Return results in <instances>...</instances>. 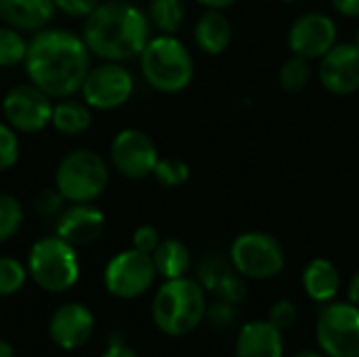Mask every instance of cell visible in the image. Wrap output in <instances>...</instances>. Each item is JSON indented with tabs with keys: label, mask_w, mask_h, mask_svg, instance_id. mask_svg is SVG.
<instances>
[{
	"label": "cell",
	"mask_w": 359,
	"mask_h": 357,
	"mask_svg": "<svg viewBox=\"0 0 359 357\" xmlns=\"http://www.w3.org/2000/svg\"><path fill=\"white\" fill-rule=\"evenodd\" d=\"M23 65L29 82L50 99H67L82 88L90 69V50L82 36L69 29L44 27L27 42Z\"/></svg>",
	"instance_id": "1"
},
{
	"label": "cell",
	"mask_w": 359,
	"mask_h": 357,
	"mask_svg": "<svg viewBox=\"0 0 359 357\" xmlns=\"http://www.w3.org/2000/svg\"><path fill=\"white\" fill-rule=\"evenodd\" d=\"M82 38L90 50L103 61H128L143 53L151 38L147 13L128 0L101 2L86 19Z\"/></svg>",
	"instance_id": "2"
},
{
	"label": "cell",
	"mask_w": 359,
	"mask_h": 357,
	"mask_svg": "<svg viewBox=\"0 0 359 357\" xmlns=\"http://www.w3.org/2000/svg\"><path fill=\"white\" fill-rule=\"evenodd\" d=\"M206 290L198 280L177 278L164 280L151 303V318L160 332L168 337H185L194 332L206 318Z\"/></svg>",
	"instance_id": "3"
},
{
	"label": "cell",
	"mask_w": 359,
	"mask_h": 357,
	"mask_svg": "<svg viewBox=\"0 0 359 357\" xmlns=\"http://www.w3.org/2000/svg\"><path fill=\"white\" fill-rule=\"evenodd\" d=\"M139 61L145 82L158 93L177 95L194 80V57L175 34L149 38Z\"/></svg>",
	"instance_id": "4"
},
{
	"label": "cell",
	"mask_w": 359,
	"mask_h": 357,
	"mask_svg": "<svg viewBox=\"0 0 359 357\" xmlns=\"http://www.w3.org/2000/svg\"><path fill=\"white\" fill-rule=\"evenodd\" d=\"M27 274L46 292H65L80 278L76 246L63 238L46 236L34 242L27 255Z\"/></svg>",
	"instance_id": "5"
},
{
	"label": "cell",
	"mask_w": 359,
	"mask_h": 357,
	"mask_svg": "<svg viewBox=\"0 0 359 357\" xmlns=\"http://www.w3.org/2000/svg\"><path fill=\"white\" fill-rule=\"evenodd\" d=\"M109 183L107 162L93 149H74L61 158L55 170V187L65 202H95Z\"/></svg>",
	"instance_id": "6"
},
{
	"label": "cell",
	"mask_w": 359,
	"mask_h": 357,
	"mask_svg": "<svg viewBox=\"0 0 359 357\" xmlns=\"http://www.w3.org/2000/svg\"><path fill=\"white\" fill-rule=\"evenodd\" d=\"M233 269L246 280H271L282 274L286 255L278 238L265 231H244L229 246Z\"/></svg>",
	"instance_id": "7"
},
{
	"label": "cell",
	"mask_w": 359,
	"mask_h": 357,
	"mask_svg": "<svg viewBox=\"0 0 359 357\" xmlns=\"http://www.w3.org/2000/svg\"><path fill=\"white\" fill-rule=\"evenodd\" d=\"M316 339L328 357H359V307L330 301L318 316Z\"/></svg>",
	"instance_id": "8"
},
{
	"label": "cell",
	"mask_w": 359,
	"mask_h": 357,
	"mask_svg": "<svg viewBox=\"0 0 359 357\" xmlns=\"http://www.w3.org/2000/svg\"><path fill=\"white\" fill-rule=\"evenodd\" d=\"M156 276L158 271L151 255L130 248L109 259L103 271V282L109 295L118 299H137L154 286Z\"/></svg>",
	"instance_id": "9"
},
{
	"label": "cell",
	"mask_w": 359,
	"mask_h": 357,
	"mask_svg": "<svg viewBox=\"0 0 359 357\" xmlns=\"http://www.w3.org/2000/svg\"><path fill=\"white\" fill-rule=\"evenodd\" d=\"M80 90L88 107L99 112H109L122 107L133 97L135 78L122 63L105 61L88 69Z\"/></svg>",
	"instance_id": "10"
},
{
	"label": "cell",
	"mask_w": 359,
	"mask_h": 357,
	"mask_svg": "<svg viewBox=\"0 0 359 357\" xmlns=\"http://www.w3.org/2000/svg\"><path fill=\"white\" fill-rule=\"evenodd\" d=\"M2 114L6 124H11L17 133L34 135L50 124L53 99L32 82L19 84L4 95Z\"/></svg>",
	"instance_id": "11"
},
{
	"label": "cell",
	"mask_w": 359,
	"mask_h": 357,
	"mask_svg": "<svg viewBox=\"0 0 359 357\" xmlns=\"http://www.w3.org/2000/svg\"><path fill=\"white\" fill-rule=\"evenodd\" d=\"M109 160L122 177L141 181L154 175L160 154L147 133L139 128H124L109 145Z\"/></svg>",
	"instance_id": "12"
},
{
	"label": "cell",
	"mask_w": 359,
	"mask_h": 357,
	"mask_svg": "<svg viewBox=\"0 0 359 357\" xmlns=\"http://www.w3.org/2000/svg\"><path fill=\"white\" fill-rule=\"evenodd\" d=\"M337 36L339 27L330 15L322 11H309L292 21L286 42L292 55L305 57L309 61H320L337 44Z\"/></svg>",
	"instance_id": "13"
},
{
	"label": "cell",
	"mask_w": 359,
	"mask_h": 357,
	"mask_svg": "<svg viewBox=\"0 0 359 357\" xmlns=\"http://www.w3.org/2000/svg\"><path fill=\"white\" fill-rule=\"evenodd\" d=\"M322 86L337 95L347 97L359 90V48L353 42H337L318 65Z\"/></svg>",
	"instance_id": "14"
},
{
	"label": "cell",
	"mask_w": 359,
	"mask_h": 357,
	"mask_svg": "<svg viewBox=\"0 0 359 357\" xmlns=\"http://www.w3.org/2000/svg\"><path fill=\"white\" fill-rule=\"evenodd\" d=\"M93 330L95 318L82 303H65L57 307L48 322V337L63 351L80 349L93 337Z\"/></svg>",
	"instance_id": "15"
},
{
	"label": "cell",
	"mask_w": 359,
	"mask_h": 357,
	"mask_svg": "<svg viewBox=\"0 0 359 357\" xmlns=\"http://www.w3.org/2000/svg\"><path fill=\"white\" fill-rule=\"evenodd\" d=\"M105 215L90 202H78L61 210L57 217L55 234L72 246H86L101 238Z\"/></svg>",
	"instance_id": "16"
},
{
	"label": "cell",
	"mask_w": 359,
	"mask_h": 357,
	"mask_svg": "<svg viewBox=\"0 0 359 357\" xmlns=\"http://www.w3.org/2000/svg\"><path fill=\"white\" fill-rule=\"evenodd\" d=\"M236 357H284L282 330L269 320L244 324L236 339Z\"/></svg>",
	"instance_id": "17"
},
{
	"label": "cell",
	"mask_w": 359,
	"mask_h": 357,
	"mask_svg": "<svg viewBox=\"0 0 359 357\" xmlns=\"http://www.w3.org/2000/svg\"><path fill=\"white\" fill-rule=\"evenodd\" d=\"M55 0H0V19L19 32H40L53 19Z\"/></svg>",
	"instance_id": "18"
},
{
	"label": "cell",
	"mask_w": 359,
	"mask_h": 357,
	"mask_svg": "<svg viewBox=\"0 0 359 357\" xmlns=\"http://www.w3.org/2000/svg\"><path fill=\"white\" fill-rule=\"evenodd\" d=\"M233 40V25L225 11L221 8H206L196 25H194V42L196 46L210 57L223 55Z\"/></svg>",
	"instance_id": "19"
},
{
	"label": "cell",
	"mask_w": 359,
	"mask_h": 357,
	"mask_svg": "<svg viewBox=\"0 0 359 357\" xmlns=\"http://www.w3.org/2000/svg\"><path fill=\"white\" fill-rule=\"evenodd\" d=\"M303 290L316 303H330L341 290V271L330 259H313L303 269Z\"/></svg>",
	"instance_id": "20"
},
{
	"label": "cell",
	"mask_w": 359,
	"mask_h": 357,
	"mask_svg": "<svg viewBox=\"0 0 359 357\" xmlns=\"http://www.w3.org/2000/svg\"><path fill=\"white\" fill-rule=\"evenodd\" d=\"M156 271L164 280H177L185 278L189 267H191V252L189 248L177 240V238H166L158 244V248L151 255Z\"/></svg>",
	"instance_id": "21"
},
{
	"label": "cell",
	"mask_w": 359,
	"mask_h": 357,
	"mask_svg": "<svg viewBox=\"0 0 359 357\" xmlns=\"http://www.w3.org/2000/svg\"><path fill=\"white\" fill-rule=\"evenodd\" d=\"M90 122H93L90 107L82 101L67 97V99H59V103L53 105L50 124L61 135H67V137L82 135L84 130H88Z\"/></svg>",
	"instance_id": "22"
},
{
	"label": "cell",
	"mask_w": 359,
	"mask_h": 357,
	"mask_svg": "<svg viewBox=\"0 0 359 357\" xmlns=\"http://www.w3.org/2000/svg\"><path fill=\"white\" fill-rule=\"evenodd\" d=\"M185 13L183 0H149L147 8L149 23L160 34H177L185 23Z\"/></svg>",
	"instance_id": "23"
},
{
	"label": "cell",
	"mask_w": 359,
	"mask_h": 357,
	"mask_svg": "<svg viewBox=\"0 0 359 357\" xmlns=\"http://www.w3.org/2000/svg\"><path fill=\"white\" fill-rule=\"evenodd\" d=\"M313 78V67H311V61L305 59V57H299V55H290L280 72H278V82H280V88L290 93V95H297L301 90H305L309 86Z\"/></svg>",
	"instance_id": "24"
},
{
	"label": "cell",
	"mask_w": 359,
	"mask_h": 357,
	"mask_svg": "<svg viewBox=\"0 0 359 357\" xmlns=\"http://www.w3.org/2000/svg\"><path fill=\"white\" fill-rule=\"evenodd\" d=\"M21 34L11 25H0V67H15L25 61L27 40Z\"/></svg>",
	"instance_id": "25"
},
{
	"label": "cell",
	"mask_w": 359,
	"mask_h": 357,
	"mask_svg": "<svg viewBox=\"0 0 359 357\" xmlns=\"http://www.w3.org/2000/svg\"><path fill=\"white\" fill-rule=\"evenodd\" d=\"M233 269L229 257H223L221 252H208L202 257V261L198 263V269H196V280L200 282V286L206 290V292H212V288L217 286V282L229 274Z\"/></svg>",
	"instance_id": "26"
},
{
	"label": "cell",
	"mask_w": 359,
	"mask_h": 357,
	"mask_svg": "<svg viewBox=\"0 0 359 357\" xmlns=\"http://www.w3.org/2000/svg\"><path fill=\"white\" fill-rule=\"evenodd\" d=\"M23 219H25V213H23L21 202L11 194L0 191V244L8 242L11 238L19 234Z\"/></svg>",
	"instance_id": "27"
},
{
	"label": "cell",
	"mask_w": 359,
	"mask_h": 357,
	"mask_svg": "<svg viewBox=\"0 0 359 357\" xmlns=\"http://www.w3.org/2000/svg\"><path fill=\"white\" fill-rule=\"evenodd\" d=\"M151 177H156V181L162 187L172 189V187H181V185H185L189 181L191 168L181 158H160Z\"/></svg>",
	"instance_id": "28"
},
{
	"label": "cell",
	"mask_w": 359,
	"mask_h": 357,
	"mask_svg": "<svg viewBox=\"0 0 359 357\" xmlns=\"http://www.w3.org/2000/svg\"><path fill=\"white\" fill-rule=\"evenodd\" d=\"M27 269L13 257H0V297H11L23 288Z\"/></svg>",
	"instance_id": "29"
},
{
	"label": "cell",
	"mask_w": 359,
	"mask_h": 357,
	"mask_svg": "<svg viewBox=\"0 0 359 357\" xmlns=\"http://www.w3.org/2000/svg\"><path fill=\"white\" fill-rule=\"evenodd\" d=\"M212 295L219 299V301H225V303H231V305H238L246 299L248 295V286H246V278L240 276L236 269H231L229 274H225L217 286L212 288Z\"/></svg>",
	"instance_id": "30"
},
{
	"label": "cell",
	"mask_w": 359,
	"mask_h": 357,
	"mask_svg": "<svg viewBox=\"0 0 359 357\" xmlns=\"http://www.w3.org/2000/svg\"><path fill=\"white\" fill-rule=\"evenodd\" d=\"M212 330L217 332H227L236 326L238 322V311H236V305L231 303H225V301H215L212 305H208L206 309V318H204Z\"/></svg>",
	"instance_id": "31"
},
{
	"label": "cell",
	"mask_w": 359,
	"mask_h": 357,
	"mask_svg": "<svg viewBox=\"0 0 359 357\" xmlns=\"http://www.w3.org/2000/svg\"><path fill=\"white\" fill-rule=\"evenodd\" d=\"M19 160V137L17 130L6 124L0 122V173L13 168Z\"/></svg>",
	"instance_id": "32"
},
{
	"label": "cell",
	"mask_w": 359,
	"mask_h": 357,
	"mask_svg": "<svg viewBox=\"0 0 359 357\" xmlns=\"http://www.w3.org/2000/svg\"><path fill=\"white\" fill-rule=\"evenodd\" d=\"M63 202H65V198L61 196V191H59L57 187H55V189L48 187V189H42V191L36 196V200H34V210H36V215L42 217V219H55V217L61 215Z\"/></svg>",
	"instance_id": "33"
},
{
	"label": "cell",
	"mask_w": 359,
	"mask_h": 357,
	"mask_svg": "<svg viewBox=\"0 0 359 357\" xmlns=\"http://www.w3.org/2000/svg\"><path fill=\"white\" fill-rule=\"evenodd\" d=\"M267 320H269L276 328H280V330L284 332V330H288V328H292V326L297 324V320H299V309H297V305H294L292 301L280 299V301H276V303L271 305Z\"/></svg>",
	"instance_id": "34"
},
{
	"label": "cell",
	"mask_w": 359,
	"mask_h": 357,
	"mask_svg": "<svg viewBox=\"0 0 359 357\" xmlns=\"http://www.w3.org/2000/svg\"><path fill=\"white\" fill-rule=\"evenodd\" d=\"M160 242H162V238H160L158 229L151 225H141L133 234V248L139 252H145V255H154V250L158 248Z\"/></svg>",
	"instance_id": "35"
},
{
	"label": "cell",
	"mask_w": 359,
	"mask_h": 357,
	"mask_svg": "<svg viewBox=\"0 0 359 357\" xmlns=\"http://www.w3.org/2000/svg\"><path fill=\"white\" fill-rule=\"evenodd\" d=\"M99 4L101 0H55L57 11L72 19H86Z\"/></svg>",
	"instance_id": "36"
},
{
	"label": "cell",
	"mask_w": 359,
	"mask_h": 357,
	"mask_svg": "<svg viewBox=\"0 0 359 357\" xmlns=\"http://www.w3.org/2000/svg\"><path fill=\"white\" fill-rule=\"evenodd\" d=\"M330 4L343 17H351V19L359 17V0H330Z\"/></svg>",
	"instance_id": "37"
},
{
	"label": "cell",
	"mask_w": 359,
	"mask_h": 357,
	"mask_svg": "<svg viewBox=\"0 0 359 357\" xmlns=\"http://www.w3.org/2000/svg\"><path fill=\"white\" fill-rule=\"evenodd\" d=\"M101 357H139L130 347H126L122 341H116V343H109V347L103 351Z\"/></svg>",
	"instance_id": "38"
},
{
	"label": "cell",
	"mask_w": 359,
	"mask_h": 357,
	"mask_svg": "<svg viewBox=\"0 0 359 357\" xmlns=\"http://www.w3.org/2000/svg\"><path fill=\"white\" fill-rule=\"evenodd\" d=\"M347 295H349V301L359 307V271L349 280V288H347Z\"/></svg>",
	"instance_id": "39"
},
{
	"label": "cell",
	"mask_w": 359,
	"mask_h": 357,
	"mask_svg": "<svg viewBox=\"0 0 359 357\" xmlns=\"http://www.w3.org/2000/svg\"><path fill=\"white\" fill-rule=\"evenodd\" d=\"M196 2H200L206 8H221V11H225V8L233 6L238 0H196Z\"/></svg>",
	"instance_id": "40"
},
{
	"label": "cell",
	"mask_w": 359,
	"mask_h": 357,
	"mask_svg": "<svg viewBox=\"0 0 359 357\" xmlns=\"http://www.w3.org/2000/svg\"><path fill=\"white\" fill-rule=\"evenodd\" d=\"M0 357H15L13 347L6 341H2V339H0Z\"/></svg>",
	"instance_id": "41"
},
{
	"label": "cell",
	"mask_w": 359,
	"mask_h": 357,
	"mask_svg": "<svg viewBox=\"0 0 359 357\" xmlns=\"http://www.w3.org/2000/svg\"><path fill=\"white\" fill-rule=\"evenodd\" d=\"M292 357H328V356H324V353H318V351H299L297 356H292Z\"/></svg>",
	"instance_id": "42"
},
{
	"label": "cell",
	"mask_w": 359,
	"mask_h": 357,
	"mask_svg": "<svg viewBox=\"0 0 359 357\" xmlns=\"http://www.w3.org/2000/svg\"><path fill=\"white\" fill-rule=\"evenodd\" d=\"M353 44L358 46L359 48V27H358V32H355V38H353Z\"/></svg>",
	"instance_id": "43"
},
{
	"label": "cell",
	"mask_w": 359,
	"mask_h": 357,
	"mask_svg": "<svg viewBox=\"0 0 359 357\" xmlns=\"http://www.w3.org/2000/svg\"><path fill=\"white\" fill-rule=\"evenodd\" d=\"M282 2H299V0H282Z\"/></svg>",
	"instance_id": "44"
}]
</instances>
